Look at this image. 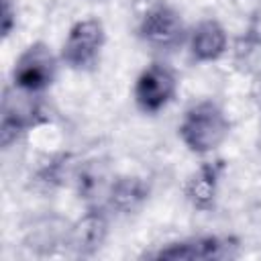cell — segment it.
<instances>
[{
	"instance_id": "obj_1",
	"label": "cell",
	"mask_w": 261,
	"mask_h": 261,
	"mask_svg": "<svg viewBox=\"0 0 261 261\" xmlns=\"http://www.w3.org/2000/svg\"><path fill=\"white\" fill-rule=\"evenodd\" d=\"M228 135V120L224 112L212 102L202 100L186 110L179 122V137L184 145L196 153L216 149Z\"/></svg>"
},
{
	"instance_id": "obj_2",
	"label": "cell",
	"mask_w": 261,
	"mask_h": 261,
	"mask_svg": "<svg viewBox=\"0 0 261 261\" xmlns=\"http://www.w3.org/2000/svg\"><path fill=\"white\" fill-rule=\"evenodd\" d=\"M102 45H104L102 22L96 18L80 20L71 27L63 43L61 59L73 69H88L98 61Z\"/></svg>"
},
{
	"instance_id": "obj_3",
	"label": "cell",
	"mask_w": 261,
	"mask_h": 261,
	"mask_svg": "<svg viewBox=\"0 0 261 261\" xmlns=\"http://www.w3.org/2000/svg\"><path fill=\"white\" fill-rule=\"evenodd\" d=\"M175 90H177L175 73L163 63H151L137 77L135 102L143 112L155 114L171 102Z\"/></svg>"
},
{
	"instance_id": "obj_4",
	"label": "cell",
	"mask_w": 261,
	"mask_h": 261,
	"mask_svg": "<svg viewBox=\"0 0 261 261\" xmlns=\"http://www.w3.org/2000/svg\"><path fill=\"white\" fill-rule=\"evenodd\" d=\"M53 75H55V59L45 43H33L31 47H27L16 59L12 71L14 86L31 94L43 92L51 84Z\"/></svg>"
},
{
	"instance_id": "obj_5",
	"label": "cell",
	"mask_w": 261,
	"mask_h": 261,
	"mask_svg": "<svg viewBox=\"0 0 261 261\" xmlns=\"http://www.w3.org/2000/svg\"><path fill=\"white\" fill-rule=\"evenodd\" d=\"M139 35L145 43L157 49H171L181 43L184 37L181 16L167 4H155L145 12L139 24Z\"/></svg>"
},
{
	"instance_id": "obj_6",
	"label": "cell",
	"mask_w": 261,
	"mask_h": 261,
	"mask_svg": "<svg viewBox=\"0 0 261 261\" xmlns=\"http://www.w3.org/2000/svg\"><path fill=\"white\" fill-rule=\"evenodd\" d=\"M37 94L24 92L14 86V90L4 92L2 102V145H8L20 130L33 124L35 114H39V104L35 100Z\"/></svg>"
},
{
	"instance_id": "obj_7",
	"label": "cell",
	"mask_w": 261,
	"mask_h": 261,
	"mask_svg": "<svg viewBox=\"0 0 261 261\" xmlns=\"http://www.w3.org/2000/svg\"><path fill=\"white\" fill-rule=\"evenodd\" d=\"M228 241H222L218 237H198L190 241H179L173 245H167L165 249L157 251L153 257L157 259H222L230 255Z\"/></svg>"
},
{
	"instance_id": "obj_8",
	"label": "cell",
	"mask_w": 261,
	"mask_h": 261,
	"mask_svg": "<svg viewBox=\"0 0 261 261\" xmlns=\"http://www.w3.org/2000/svg\"><path fill=\"white\" fill-rule=\"evenodd\" d=\"M190 49H192V55L198 61H214V59H218L226 49V33H224V29L212 18L202 20L194 29V33L190 37Z\"/></svg>"
},
{
	"instance_id": "obj_9",
	"label": "cell",
	"mask_w": 261,
	"mask_h": 261,
	"mask_svg": "<svg viewBox=\"0 0 261 261\" xmlns=\"http://www.w3.org/2000/svg\"><path fill=\"white\" fill-rule=\"evenodd\" d=\"M220 171H222V165L220 163H206V165H202L188 179L186 196H188V200L196 208L208 210L214 204V196H216V186H218Z\"/></svg>"
},
{
	"instance_id": "obj_10",
	"label": "cell",
	"mask_w": 261,
	"mask_h": 261,
	"mask_svg": "<svg viewBox=\"0 0 261 261\" xmlns=\"http://www.w3.org/2000/svg\"><path fill=\"white\" fill-rule=\"evenodd\" d=\"M143 198H145V190L137 179H120L112 190V204H116L122 210L133 208Z\"/></svg>"
},
{
	"instance_id": "obj_11",
	"label": "cell",
	"mask_w": 261,
	"mask_h": 261,
	"mask_svg": "<svg viewBox=\"0 0 261 261\" xmlns=\"http://www.w3.org/2000/svg\"><path fill=\"white\" fill-rule=\"evenodd\" d=\"M12 8H10V0H2V35L8 37L10 29H12Z\"/></svg>"
}]
</instances>
